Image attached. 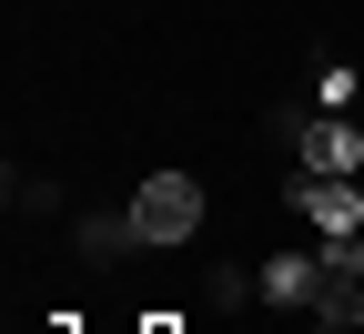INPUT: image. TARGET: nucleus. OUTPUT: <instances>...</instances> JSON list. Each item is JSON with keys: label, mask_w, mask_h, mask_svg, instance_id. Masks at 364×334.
I'll use <instances>...</instances> for the list:
<instances>
[{"label": "nucleus", "mask_w": 364, "mask_h": 334, "mask_svg": "<svg viewBox=\"0 0 364 334\" xmlns=\"http://www.w3.org/2000/svg\"><path fill=\"white\" fill-rule=\"evenodd\" d=\"M132 223H142L152 254H182V244L203 233V182H193V172H152L142 193H132Z\"/></svg>", "instance_id": "f257e3e1"}, {"label": "nucleus", "mask_w": 364, "mask_h": 334, "mask_svg": "<svg viewBox=\"0 0 364 334\" xmlns=\"http://www.w3.org/2000/svg\"><path fill=\"white\" fill-rule=\"evenodd\" d=\"M294 152H304V172L354 182V172H364V132H354L344 112H304V122H294Z\"/></svg>", "instance_id": "f03ea898"}, {"label": "nucleus", "mask_w": 364, "mask_h": 334, "mask_svg": "<svg viewBox=\"0 0 364 334\" xmlns=\"http://www.w3.org/2000/svg\"><path fill=\"white\" fill-rule=\"evenodd\" d=\"M294 203H304V223H314V244H364V193H354V182L304 172V182H294Z\"/></svg>", "instance_id": "7ed1b4c3"}, {"label": "nucleus", "mask_w": 364, "mask_h": 334, "mask_svg": "<svg viewBox=\"0 0 364 334\" xmlns=\"http://www.w3.org/2000/svg\"><path fill=\"white\" fill-rule=\"evenodd\" d=\"M314 283H324V254H263V304L314 314Z\"/></svg>", "instance_id": "20e7f679"}, {"label": "nucleus", "mask_w": 364, "mask_h": 334, "mask_svg": "<svg viewBox=\"0 0 364 334\" xmlns=\"http://www.w3.org/2000/svg\"><path fill=\"white\" fill-rule=\"evenodd\" d=\"M71 244H81V263H122V254H142V223L132 213H81Z\"/></svg>", "instance_id": "39448f33"}, {"label": "nucleus", "mask_w": 364, "mask_h": 334, "mask_svg": "<svg viewBox=\"0 0 364 334\" xmlns=\"http://www.w3.org/2000/svg\"><path fill=\"white\" fill-rule=\"evenodd\" d=\"M203 294H213V304H223V314H233V304H243V294H253V273H243V263H213V283H203Z\"/></svg>", "instance_id": "423d86ee"}, {"label": "nucleus", "mask_w": 364, "mask_h": 334, "mask_svg": "<svg viewBox=\"0 0 364 334\" xmlns=\"http://www.w3.org/2000/svg\"><path fill=\"white\" fill-rule=\"evenodd\" d=\"M314 102H324V112H344V102H354V71H344V61H334V71H314Z\"/></svg>", "instance_id": "0eeeda50"}, {"label": "nucleus", "mask_w": 364, "mask_h": 334, "mask_svg": "<svg viewBox=\"0 0 364 334\" xmlns=\"http://www.w3.org/2000/svg\"><path fill=\"white\" fill-rule=\"evenodd\" d=\"M132 334H193V324H182V314H142V324H132Z\"/></svg>", "instance_id": "6e6552de"}, {"label": "nucleus", "mask_w": 364, "mask_h": 334, "mask_svg": "<svg viewBox=\"0 0 364 334\" xmlns=\"http://www.w3.org/2000/svg\"><path fill=\"white\" fill-rule=\"evenodd\" d=\"M344 334H364V324H344Z\"/></svg>", "instance_id": "1a4fd4ad"}]
</instances>
